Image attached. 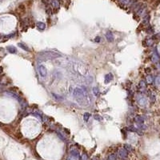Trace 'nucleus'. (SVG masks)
Masks as SVG:
<instances>
[{
  "instance_id": "obj_2",
  "label": "nucleus",
  "mask_w": 160,
  "mask_h": 160,
  "mask_svg": "<svg viewBox=\"0 0 160 160\" xmlns=\"http://www.w3.org/2000/svg\"><path fill=\"white\" fill-rule=\"evenodd\" d=\"M7 50H8L11 53H12V54H14V53L16 52V49H15L14 46H8V47H7Z\"/></svg>"
},
{
  "instance_id": "obj_4",
  "label": "nucleus",
  "mask_w": 160,
  "mask_h": 160,
  "mask_svg": "<svg viewBox=\"0 0 160 160\" xmlns=\"http://www.w3.org/2000/svg\"><path fill=\"white\" fill-rule=\"evenodd\" d=\"M141 160H148V159H147V158H146V157H143V158H142V159Z\"/></svg>"
},
{
  "instance_id": "obj_6",
  "label": "nucleus",
  "mask_w": 160,
  "mask_h": 160,
  "mask_svg": "<svg viewBox=\"0 0 160 160\" xmlns=\"http://www.w3.org/2000/svg\"><path fill=\"white\" fill-rule=\"evenodd\" d=\"M143 2H147V1H149V0H142Z\"/></svg>"
},
{
  "instance_id": "obj_1",
  "label": "nucleus",
  "mask_w": 160,
  "mask_h": 160,
  "mask_svg": "<svg viewBox=\"0 0 160 160\" xmlns=\"http://www.w3.org/2000/svg\"><path fill=\"white\" fill-rule=\"evenodd\" d=\"M26 6L24 3H20L18 6V11L21 14V15H24L26 13Z\"/></svg>"
},
{
  "instance_id": "obj_5",
  "label": "nucleus",
  "mask_w": 160,
  "mask_h": 160,
  "mask_svg": "<svg viewBox=\"0 0 160 160\" xmlns=\"http://www.w3.org/2000/svg\"><path fill=\"white\" fill-rule=\"evenodd\" d=\"M2 72V68L0 67V74H1Z\"/></svg>"
},
{
  "instance_id": "obj_3",
  "label": "nucleus",
  "mask_w": 160,
  "mask_h": 160,
  "mask_svg": "<svg viewBox=\"0 0 160 160\" xmlns=\"http://www.w3.org/2000/svg\"><path fill=\"white\" fill-rule=\"evenodd\" d=\"M33 4V0H27V6L30 7Z\"/></svg>"
}]
</instances>
